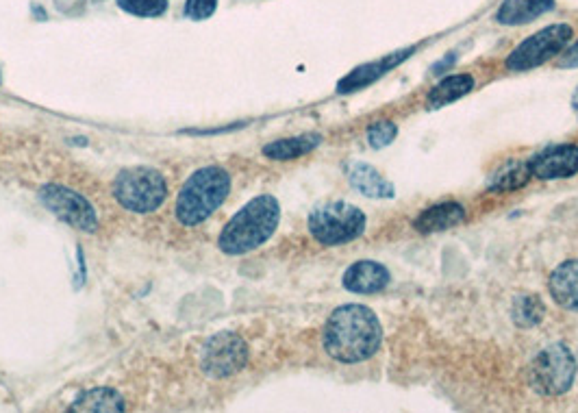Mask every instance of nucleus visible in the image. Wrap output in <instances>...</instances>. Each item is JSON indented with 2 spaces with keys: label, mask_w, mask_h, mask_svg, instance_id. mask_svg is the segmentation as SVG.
Wrapping results in <instances>:
<instances>
[{
  "label": "nucleus",
  "mask_w": 578,
  "mask_h": 413,
  "mask_svg": "<svg viewBox=\"0 0 578 413\" xmlns=\"http://www.w3.org/2000/svg\"><path fill=\"white\" fill-rule=\"evenodd\" d=\"M550 296L568 311H578V259L563 261L550 274Z\"/></svg>",
  "instance_id": "13"
},
{
  "label": "nucleus",
  "mask_w": 578,
  "mask_h": 413,
  "mask_svg": "<svg viewBox=\"0 0 578 413\" xmlns=\"http://www.w3.org/2000/svg\"><path fill=\"white\" fill-rule=\"evenodd\" d=\"M231 190L229 172L218 166H209L194 172L183 185L177 200V218L185 227H194L209 218Z\"/></svg>",
  "instance_id": "3"
},
{
  "label": "nucleus",
  "mask_w": 578,
  "mask_h": 413,
  "mask_svg": "<svg viewBox=\"0 0 578 413\" xmlns=\"http://www.w3.org/2000/svg\"><path fill=\"white\" fill-rule=\"evenodd\" d=\"M413 50H416V46L398 50V53H392V55H387V57L376 59V61H372V64H363V66L355 68L353 72L346 74V77L337 83V92L339 94H348V92H357V90H361V87H366V85H372L374 81H379L381 77H385L389 70H394L396 66L402 64V61L409 59Z\"/></svg>",
  "instance_id": "11"
},
{
  "label": "nucleus",
  "mask_w": 578,
  "mask_h": 413,
  "mask_svg": "<svg viewBox=\"0 0 578 413\" xmlns=\"http://www.w3.org/2000/svg\"><path fill=\"white\" fill-rule=\"evenodd\" d=\"M124 400L113 390H92L74 400L70 411H122Z\"/></svg>",
  "instance_id": "20"
},
{
  "label": "nucleus",
  "mask_w": 578,
  "mask_h": 413,
  "mask_svg": "<svg viewBox=\"0 0 578 413\" xmlns=\"http://www.w3.org/2000/svg\"><path fill=\"white\" fill-rule=\"evenodd\" d=\"M322 142V137L316 133H307L300 137H289V140H279L272 142L263 148V155L274 161H292L296 157H303L311 153L313 148H318Z\"/></svg>",
  "instance_id": "18"
},
{
  "label": "nucleus",
  "mask_w": 578,
  "mask_h": 413,
  "mask_svg": "<svg viewBox=\"0 0 578 413\" xmlns=\"http://www.w3.org/2000/svg\"><path fill=\"white\" fill-rule=\"evenodd\" d=\"M218 7V0H187L185 16L190 20H207Z\"/></svg>",
  "instance_id": "24"
},
{
  "label": "nucleus",
  "mask_w": 578,
  "mask_h": 413,
  "mask_svg": "<svg viewBox=\"0 0 578 413\" xmlns=\"http://www.w3.org/2000/svg\"><path fill=\"white\" fill-rule=\"evenodd\" d=\"M281 220L279 200L270 194H263L237 211L233 220L220 233V248L229 255H244L250 250L266 244L274 235Z\"/></svg>",
  "instance_id": "2"
},
{
  "label": "nucleus",
  "mask_w": 578,
  "mask_h": 413,
  "mask_svg": "<svg viewBox=\"0 0 578 413\" xmlns=\"http://www.w3.org/2000/svg\"><path fill=\"white\" fill-rule=\"evenodd\" d=\"M389 270L379 261H357L344 274V287L353 294H376L387 287Z\"/></svg>",
  "instance_id": "12"
},
{
  "label": "nucleus",
  "mask_w": 578,
  "mask_h": 413,
  "mask_svg": "<svg viewBox=\"0 0 578 413\" xmlns=\"http://www.w3.org/2000/svg\"><path fill=\"white\" fill-rule=\"evenodd\" d=\"M383 342V327L366 305L337 307L324 327V348L342 364L370 359Z\"/></svg>",
  "instance_id": "1"
},
{
  "label": "nucleus",
  "mask_w": 578,
  "mask_h": 413,
  "mask_svg": "<svg viewBox=\"0 0 578 413\" xmlns=\"http://www.w3.org/2000/svg\"><path fill=\"white\" fill-rule=\"evenodd\" d=\"M455 61H457V55H455V53H450V55H448L444 61H439V64H435V66L431 68V72H435V74L444 72L446 68H450L452 64H455Z\"/></svg>",
  "instance_id": "26"
},
{
  "label": "nucleus",
  "mask_w": 578,
  "mask_h": 413,
  "mask_svg": "<svg viewBox=\"0 0 578 413\" xmlns=\"http://www.w3.org/2000/svg\"><path fill=\"white\" fill-rule=\"evenodd\" d=\"M40 198H42V203L50 211H53L57 218L68 222L70 227L79 229V231H87V233H92L98 229L94 207L87 203L81 194L68 190V187L46 185L40 190Z\"/></svg>",
  "instance_id": "9"
},
{
  "label": "nucleus",
  "mask_w": 578,
  "mask_h": 413,
  "mask_svg": "<svg viewBox=\"0 0 578 413\" xmlns=\"http://www.w3.org/2000/svg\"><path fill=\"white\" fill-rule=\"evenodd\" d=\"M552 7H555V0H505L498 9L496 20L500 24H509V27H520V24L548 14Z\"/></svg>",
  "instance_id": "15"
},
{
  "label": "nucleus",
  "mask_w": 578,
  "mask_h": 413,
  "mask_svg": "<svg viewBox=\"0 0 578 413\" xmlns=\"http://www.w3.org/2000/svg\"><path fill=\"white\" fill-rule=\"evenodd\" d=\"M574 31L570 24H550V27L526 37L522 44L515 46L513 53L507 57L505 66L511 72L533 70L546 64L552 57L561 55L572 42Z\"/></svg>",
  "instance_id": "7"
},
{
  "label": "nucleus",
  "mask_w": 578,
  "mask_h": 413,
  "mask_svg": "<svg viewBox=\"0 0 578 413\" xmlns=\"http://www.w3.org/2000/svg\"><path fill=\"white\" fill-rule=\"evenodd\" d=\"M463 220H466V209H463V205L442 203V205L424 209L422 214L413 220V229H416L418 233L429 235V233L455 229Z\"/></svg>",
  "instance_id": "14"
},
{
  "label": "nucleus",
  "mask_w": 578,
  "mask_h": 413,
  "mask_svg": "<svg viewBox=\"0 0 578 413\" xmlns=\"http://www.w3.org/2000/svg\"><path fill=\"white\" fill-rule=\"evenodd\" d=\"M531 168L529 161H511L502 170L494 174V181L489 183V190L492 192H511V190H520L526 183L531 181Z\"/></svg>",
  "instance_id": "19"
},
{
  "label": "nucleus",
  "mask_w": 578,
  "mask_h": 413,
  "mask_svg": "<svg viewBox=\"0 0 578 413\" xmlns=\"http://www.w3.org/2000/svg\"><path fill=\"white\" fill-rule=\"evenodd\" d=\"M531 174L539 181H557L570 179L578 172V146L576 144H557L548 146L542 153L529 159Z\"/></svg>",
  "instance_id": "10"
},
{
  "label": "nucleus",
  "mask_w": 578,
  "mask_h": 413,
  "mask_svg": "<svg viewBox=\"0 0 578 413\" xmlns=\"http://www.w3.org/2000/svg\"><path fill=\"white\" fill-rule=\"evenodd\" d=\"M557 66L563 68V70H572V68H578V42H574L570 48H565L559 61H557Z\"/></svg>",
  "instance_id": "25"
},
{
  "label": "nucleus",
  "mask_w": 578,
  "mask_h": 413,
  "mask_svg": "<svg viewBox=\"0 0 578 413\" xmlns=\"http://www.w3.org/2000/svg\"><path fill=\"white\" fill-rule=\"evenodd\" d=\"M366 231V214L350 203H324L311 211L309 233L324 246H339L357 240Z\"/></svg>",
  "instance_id": "4"
},
{
  "label": "nucleus",
  "mask_w": 578,
  "mask_h": 413,
  "mask_svg": "<svg viewBox=\"0 0 578 413\" xmlns=\"http://www.w3.org/2000/svg\"><path fill=\"white\" fill-rule=\"evenodd\" d=\"M348 179L359 194L368 198H394L396 194L394 183H389L381 177L379 170L368 164H361V161L348 168Z\"/></svg>",
  "instance_id": "16"
},
{
  "label": "nucleus",
  "mask_w": 578,
  "mask_h": 413,
  "mask_svg": "<svg viewBox=\"0 0 578 413\" xmlns=\"http://www.w3.org/2000/svg\"><path fill=\"white\" fill-rule=\"evenodd\" d=\"M118 5L129 11L133 16H144V18H155L161 16L168 7V0H118Z\"/></svg>",
  "instance_id": "22"
},
{
  "label": "nucleus",
  "mask_w": 578,
  "mask_h": 413,
  "mask_svg": "<svg viewBox=\"0 0 578 413\" xmlns=\"http://www.w3.org/2000/svg\"><path fill=\"white\" fill-rule=\"evenodd\" d=\"M166 194V181L155 168H127L113 181V196L124 209L135 211V214L155 211L166 200Z\"/></svg>",
  "instance_id": "5"
},
{
  "label": "nucleus",
  "mask_w": 578,
  "mask_h": 413,
  "mask_svg": "<svg viewBox=\"0 0 578 413\" xmlns=\"http://www.w3.org/2000/svg\"><path fill=\"white\" fill-rule=\"evenodd\" d=\"M572 109H574V114H576V118H578V90H576L574 96H572Z\"/></svg>",
  "instance_id": "27"
},
{
  "label": "nucleus",
  "mask_w": 578,
  "mask_h": 413,
  "mask_svg": "<svg viewBox=\"0 0 578 413\" xmlns=\"http://www.w3.org/2000/svg\"><path fill=\"white\" fill-rule=\"evenodd\" d=\"M576 359L565 344H550L531 361L529 383L537 394L561 396L576 379Z\"/></svg>",
  "instance_id": "6"
},
{
  "label": "nucleus",
  "mask_w": 578,
  "mask_h": 413,
  "mask_svg": "<svg viewBox=\"0 0 578 413\" xmlns=\"http://www.w3.org/2000/svg\"><path fill=\"white\" fill-rule=\"evenodd\" d=\"M248 361V346L240 335L218 333L205 344L200 353V368L213 379L231 377L240 372Z\"/></svg>",
  "instance_id": "8"
},
{
  "label": "nucleus",
  "mask_w": 578,
  "mask_h": 413,
  "mask_svg": "<svg viewBox=\"0 0 578 413\" xmlns=\"http://www.w3.org/2000/svg\"><path fill=\"white\" fill-rule=\"evenodd\" d=\"M546 314V307L537 296H518L513 303V320L518 327H535L537 322H542Z\"/></svg>",
  "instance_id": "21"
},
{
  "label": "nucleus",
  "mask_w": 578,
  "mask_h": 413,
  "mask_svg": "<svg viewBox=\"0 0 578 413\" xmlns=\"http://www.w3.org/2000/svg\"><path fill=\"white\" fill-rule=\"evenodd\" d=\"M474 85L476 81L472 74H450V77L442 79L433 87L429 98H426V105H429V109H442L455 103V100L468 96L474 90Z\"/></svg>",
  "instance_id": "17"
},
{
  "label": "nucleus",
  "mask_w": 578,
  "mask_h": 413,
  "mask_svg": "<svg viewBox=\"0 0 578 413\" xmlns=\"http://www.w3.org/2000/svg\"><path fill=\"white\" fill-rule=\"evenodd\" d=\"M396 135H398V127L394 122H389V120H381V122H374L372 127L368 129V144L372 148H385L392 144L396 140Z\"/></svg>",
  "instance_id": "23"
}]
</instances>
